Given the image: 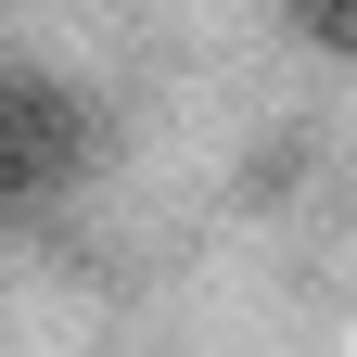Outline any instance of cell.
<instances>
[{"mask_svg": "<svg viewBox=\"0 0 357 357\" xmlns=\"http://www.w3.org/2000/svg\"><path fill=\"white\" fill-rule=\"evenodd\" d=\"M89 178V102L38 64H0V217H38Z\"/></svg>", "mask_w": 357, "mask_h": 357, "instance_id": "1", "label": "cell"}, {"mask_svg": "<svg viewBox=\"0 0 357 357\" xmlns=\"http://www.w3.org/2000/svg\"><path fill=\"white\" fill-rule=\"evenodd\" d=\"M281 13H294V38H319V52L357 64V0H281Z\"/></svg>", "mask_w": 357, "mask_h": 357, "instance_id": "2", "label": "cell"}]
</instances>
